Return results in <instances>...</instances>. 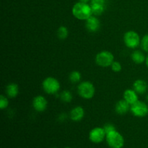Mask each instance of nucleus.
I'll list each match as a JSON object with an SVG mask.
<instances>
[{"instance_id":"1","label":"nucleus","mask_w":148,"mask_h":148,"mask_svg":"<svg viewBox=\"0 0 148 148\" xmlns=\"http://www.w3.org/2000/svg\"><path fill=\"white\" fill-rule=\"evenodd\" d=\"M72 12L74 17L79 20H87L92 15L90 4L81 1L74 4Z\"/></svg>"},{"instance_id":"2","label":"nucleus","mask_w":148,"mask_h":148,"mask_svg":"<svg viewBox=\"0 0 148 148\" xmlns=\"http://www.w3.org/2000/svg\"><path fill=\"white\" fill-rule=\"evenodd\" d=\"M77 92L79 96L85 100H90L94 97L95 88L93 84L89 81L80 82L77 87Z\"/></svg>"},{"instance_id":"3","label":"nucleus","mask_w":148,"mask_h":148,"mask_svg":"<svg viewBox=\"0 0 148 148\" xmlns=\"http://www.w3.org/2000/svg\"><path fill=\"white\" fill-rule=\"evenodd\" d=\"M42 88L46 93L49 95H55L60 90V82L56 78L48 77L42 82Z\"/></svg>"},{"instance_id":"4","label":"nucleus","mask_w":148,"mask_h":148,"mask_svg":"<svg viewBox=\"0 0 148 148\" xmlns=\"http://www.w3.org/2000/svg\"><path fill=\"white\" fill-rule=\"evenodd\" d=\"M106 140L111 148H122L124 145V137L116 130L107 134Z\"/></svg>"},{"instance_id":"5","label":"nucleus","mask_w":148,"mask_h":148,"mask_svg":"<svg viewBox=\"0 0 148 148\" xmlns=\"http://www.w3.org/2000/svg\"><path fill=\"white\" fill-rule=\"evenodd\" d=\"M114 62V56L111 52L108 51H102L95 56V63L101 67L111 66Z\"/></svg>"},{"instance_id":"6","label":"nucleus","mask_w":148,"mask_h":148,"mask_svg":"<svg viewBox=\"0 0 148 148\" xmlns=\"http://www.w3.org/2000/svg\"><path fill=\"white\" fill-rule=\"evenodd\" d=\"M124 44L129 49H134L138 47L141 43V38L138 33L134 30L126 32L124 36Z\"/></svg>"},{"instance_id":"7","label":"nucleus","mask_w":148,"mask_h":148,"mask_svg":"<svg viewBox=\"0 0 148 148\" xmlns=\"http://www.w3.org/2000/svg\"><path fill=\"white\" fill-rule=\"evenodd\" d=\"M130 111L134 116L143 118L148 115V105L144 101H138L131 106Z\"/></svg>"},{"instance_id":"8","label":"nucleus","mask_w":148,"mask_h":148,"mask_svg":"<svg viewBox=\"0 0 148 148\" xmlns=\"http://www.w3.org/2000/svg\"><path fill=\"white\" fill-rule=\"evenodd\" d=\"M106 133L103 127H95L89 133V139L92 143L98 144L106 139Z\"/></svg>"},{"instance_id":"9","label":"nucleus","mask_w":148,"mask_h":148,"mask_svg":"<svg viewBox=\"0 0 148 148\" xmlns=\"http://www.w3.org/2000/svg\"><path fill=\"white\" fill-rule=\"evenodd\" d=\"M33 107L38 112H43L47 108L48 101L45 97L42 95H37L33 100Z\"/></svg>"},{"instance_id":"10","label":"nucleus","mask_w":148,"mask_h":148,"mask_svg":"<svg viewBox=\"0 0 148 148\" xmlns=\"http://www.w3.org/2000/svg\"><path fill=\"white\" fill-rule=\"evenodd\" d=\"M85 27L88 31L91 33H95L101 27L100 20L95 15H92L87 20H85Z\"/></svg>"},{"instance_id":"11","label":"nucleus","mask_w":148,"mask_h":148,"mask_svg":"<svg viewBox=\"0 0 148 148\" xmlns=\"http://www.w3.org/2000/svg\"><path fill=\"white\" fill-rule=\"evenodd\" d=\"M131 105L127 102L124 99L120 100L116 103L115 111L119 115H124L129 111H130Z\"/></svg>"},{"instance_id":"12","label":"nucleus","mask_w":148,"mask_h":148,"mask_svg":"<svg viewBox=\"0 0 148 148\" xmlns=\"http://www.w3.org/2000/svg\"><path fill=\"white\" fill-rule=\"evenodd\" d=\"M85 116V111L82 106H76L72 108L69 114L70 119L73 121H80Z\"/></svg>"},{"instance_id":"13","label":"nucleus","mask_w":148,"mask_h":148,"mask_svg":"<svg viewBox=\"0 0 148 148\" xmlns=\"http://www.w3.org/2000/svg\"><path fill=\"white\" fill-rule=\"evenodd\" d=\"M123 96H124V99L131 106L139 101L138 93L134 89L126 90Z\"/></svg>"},{"instance_id":"14","label":"nucleus","mask_w":148,"mask_h":148,"mask_svg":"<svg viewBox=\"0 0 148 148\" xmlns=\"http://www.w3.org/2000/svg\"><path fill=\"white\" fill-rule=\"evenodd\" d=\"M147 84L145 80L138 79L133 83V89L138 93V95H143L146 92L147 90Z\"/></svg>"},{"instance_id":"15","label":"nucleus","mask_w":148,"mask_h":148,"mask_svg":"<svg viewBox=\"0 0 148 148\" xmlns=\"http://www.w3.org/2000/svg\"><path fill=\"white\" fill-rule=\"evenodd\" d=\"M6 95L10 98H14L19 93V86L17 84L12 82L8 84L6 87Z\"/></svg>"},{"instance_id":"16","label":"nucleus","mask_w":148,"mask_h":148,"mask_svg":"<svg viewBox=\"0 0 148 148\" xmlns=\"http://www.w3.org/2000/svg\"><path fill=\"white\" fill-rule=\"evenodd\" d=\"M131 59L137 64H142L145 62L146 56L142 51L135 50L132 53Z\"/></svg>"},{"instance_id":"17","label":"nucleus","mask_w":148,"mask_h":148,"mask_svg":"<svg viewBox=\"0 0 148 148\" xmlns=\"http://www.w3.org/2000/svg\"><path fill=\"white\" fill-rule=\"evenodd\" d=\"M91 9H92V15L99 16L103 13L105 10V6L99 5V4H90Z\"/></svg>"},{"instance_id":"18","label":"nucleus","mask_w":148,"mask_h":148,"mask_svg":"<svg viewBox=\"0 0 148 148\" xmlns=\"http://www.w3.org/2000/svg\"><path fill=\"white\" fill-rule=\"evenodd\" d=\"M82 78V75L79 71H72L70 74H69V79L72 83H77L81 80Z\"/></svg>"},{"instance_id":"19","label":"nucleus","mask_w":148,"mask_h":148,"mask_svg":"<svg viewBox=\"0 0 148 148\" xmlns=\"http://www.w3.org/2000/svg\"><path fill=\"white\" fill-rule=\"evenodd\" d=\"M73 96H72V92L69 90H65L62 91L60 94V99L62 100V102L64 103H70L72 101Z\"/></svg>"},{"instance_id":"20","label":"nucleus","mask_w":148,"mask_h":148,"mask_svg":"<svg viewBox=\"0 0 148 148\" xmlns=\"http://www.w3.org/2000/svg\"><path fill=\"white\" fill-rule=\"evenodd\" d=\"M68 35H69V30L65 26H61L57 30V36L61 40L66 39L68 37Z\"/></svg>"},{"instance_id":"21","label":"nucleus","mask_w":148,"mask_h":148,"mask_svg":"<svg viewBox=\"0 0 148 148\" xmlns=\"http://www.w3.org/2000/svg\"><path fill=\"white\" fill-rule=\"evenodd\" d=\"M140 46H141L142 49H143L145 52L148 53V34L145 35L143 37V38L141 39Z\"/></svg>"},{"instance_id":"22","label":"nucleus","mask_w":148,"mask_h":148,"mask_svg":"<svg viewBox=\"0 0 148 148\" xmlns=\"http://www.w3.org/2000/svg\"><path fill=\"white\" fill-rule=\"evenodd\" d=\"M9 106L8 98L4 95H0V108L1 110H4L7 108Z\"/></svg>"},{"instance_id":"23","label":"nucleus","mask_w":148,"mask_h":148,"mask_svg":"<svg viewBox=\"0 0 148 148\" xmlns=\"http://www.w3.org/2000/svg\"><path fill=\"white\" fill-rule=\"evenodd\" d=\"M111 67L112 71H114V72H121V69H122V66H121V63L117 61H114L112 63V64L111 65Z\"/></svg>"},{"instance_id":"24","label":"nucleus","mask_w":148,"mask_h":148,"mask_svg":"<svg viewBox=\"0 0 148 148\" xmlns=\"http://www.w3.org/2000/svg\"><path fill=\"white\" fill-rule=\"evenodd\" d=\"M103 128L104 130H105L106 134H108V133L111 132L115 131V130H116V127H114V124H111V123H108V124H106L105 125L103 126Z\"/></svg>"},{"instance_id":"25","label":"nucleus","mask_w":148,"mask_h":148,"mask_svg":"<svg viewBox=\"0 0 148 148\" xmlns=\"http://www.w3.org/2000/svg\"><path fill=\"white\" fill-rule=\"evenodd\" d=\"M90 4H99V5H106L105 0H90Z\"/></svg>"},{"instance_id":"26","label":"nucleus","mask_w":148,"mask_h":148,"mask_svg":"<svg viewBox=\"0 0 148 148\" xmlns=\"http://www.w3.org/2000/svg\"><path fill=\"white\" fill-rule=\"evenodd\" d=\"M145 64H146V66H147V67L148 68V55L147 56H146V59H145Z\"/></svg>"},{"instance_id":"27","label":"nucleus","mask_w":148,"mask_h":148,"mask_svg":"<svg viewBox=\"0 0 148 148\" xmlns=\"http://www.w3.org/2000/svg\"><path fill=\"white\" fill-rule=\"evenodd\" d=\"M79 1H81V2L83 3H88V1H90V0H79Z\"/></svg>"},{"instance_id":"28","label":"nucleus","mask_w":148,"mask_h":148,"mask_svg":"<svg viewBox=\"0 0 148 148\" xmlns=\"http://www.w3.org/2000/svg\"><path fill=\"white\" fill-rule=\"evenodd\" d=\"M64 148H71V147H65Z\"/></svg>"},{"instance_id":"29","label":"nucleus","mask_w":148,"mask_h":148,"mask_svg":"<svg viewBox=\"0 0 148 148\" xmlns=\"http://www.w3.org/2000/svg\"><path fill=\"white\" fill-rule=\"evenodd\" d=\"M147 102H148V96L147 97Z\"/></svg>"},{"instance_id":"30","label":"nucleus","mask_w":148,"mask_h":148,"mask_svg":"<svg viewBox=\"0 0 148 148\" xmlns=\"http://www.w3.org/2000/svg\"><path fill=\"white\" fill-rule=\"evenodd\" d=\"M53 148H57V147H53Z\"/></svg>"}]
</instances>
